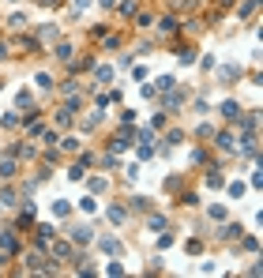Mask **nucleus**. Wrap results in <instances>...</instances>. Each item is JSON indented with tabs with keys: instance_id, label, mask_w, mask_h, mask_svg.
Segmentation results:
<instances>
[{
	"instance_id": "nucleus-1",
	"label": "nucleus",
	"mask_w": 263,
	"mask_h": 278,
	"mask_svg": "<svg viewBox=\"0 0 263 278\" xmlns=\"http://www.w3.org/2000/svg\"><path fill=\"white\" fill-rule=\"evenodd\" d=\"M68 241H72V244H91L94 241V229L91 226H75L72 233H68Z\"/></svg>"
},
{
	"instance_id": "nucleus-2",
	"label": "nucleus",
	"mask_w": 263,
	"mask_h": 278,
	"mask_svg": "<svg viewBox=\"0 0 263 278\" xmlns=\"http://www.w3.org/2000/svg\"><path fill=\"white\" fill-rule=\"evenodd\" d=\"M0 252H4V256L19 252V237H15V229H4V233H0Z\"/></svg>"
},
{
	"instance_id": "nucleus-3",
	"label": "nucleus",
	"mask_w": 263,
	"mask_h": 278,
	"mask_svg": "<svg viewBox=\"0 0 263 278\" xmlns=\"http://www.w3.org/2000/svg\"><path fill=\"white\" fill-rule=\"evenodd\" d=\"M72 256H75L72 241H61V244H53V263H61V260H72Z\"/></svg>"
},
{
	"instance_id": "nucleus-4",
	"label": "nucleus",
	"mask_w": 263,
	"mask_h": 278,
	"mask_svg": "<svg viewBox=\"0 0 263 278\" xmlns=\"http://www.w3.org/2000/svg\"><path fill=\"white\" fill-rule=\"evenodd\" d=\"M72 53H75V49H72V42H56V45H53V56H56L61 64L72 60Z\"/></svg>"
},
{
	"instance_id": "nucleus-5",
	"label": "nucleus",
	"mask_w": 263,
	"mask_h": 278,
	"mask_svg": "<svg viewBox=\"0 0 263 278\" xmlns=\"http://www.w3.org/2000/svg\"><path fill=\"white\" fill-rule=\"evenodd\" d=\"M49 241H53V226H38V229H34V244H38V248H45Z\"/></svg>"
},
{
	"instance_id": "nucleus-6",
	"label": "nucleus",
	"mask_w": 263,
	"mask_h": 278,
	"mask_svg": "<svg viewBox=\"0 0 263 278\" xmlns=\"http://www.w3.org/2000/svg\"><path fill=\"white\" fill-rule=\"evenodd\" d=\"M8 26H12V30H26V26H31V15H26V12H12Z\"/></svg>"
},
{
	"instance_id": "nucleus-7",
	"label": "nucleus",
	"mask_w": 263,
	"mask_h": 278,
	"mask_svg": "<svg viewBox=\"0 0 263 278\" xmlns=\"http://www.w3.org/2000/svg\"><path fill=\"white\" fill-rule=\"evenodd\" d=\"M158 26H162V34H173V30H181V19L169 12V15H162V19H158Z\"/></svg>"
},
{
	"instance_id": "nucleus-8",
	"label": "nucleus",
	"mask_w": 263,
	"mask_h": 278,
	"mask_svg": "<svg viewBox=\"0 0 263 278\" xmlns=\"http://www.w3.org/2000/svg\"><path fill=\"white\" fill-rule=\"evenodd\" d=\"M222 117H226L229 124H237V117H241V102H222Z\"/></svg>"
},
{
	"instance_id": "nucleus-9",
	"label": "nucleus",
	"mask_w": 263,
	"mask_h": 278,
	"mask_svg": "<svg viewBox=\"0 0 263 278\" xmlns=\"http://www.w3.org/2000/svg\"><path fill=\"white\" fill-rule=\"evenodd\" d=\"M98 244H102V252H109V256H121V252H124V244L116 241V237H102Z\"/></svg>"
},
{
	"instance_id": "nucleus-10",
	"label": "nucleus",
	"mask_w": 263,
	"mask_h": 278,
	"mask_svg": "<svg viewBox=\"0 0 263 278\" xmlns=\"http://www.w3.org/2000/svg\"><path fill=\"white\" fill-rule=\"evenodd\" d=\"M15 173H19L15 162H12V158H0V180H12Z\"/></svg>"
},
{
	"instance_id": "nucleus-11",
	"label": "nucleus",
	"mask_w": 263,
	"mask_h": 278,
	"mask_svg": "<svg viewBox=\"0 0 263 278\" xmlns=\"http://www.w3.org/2000/svg\"><path fill=\"white\" fill-rule=\"evenodd\" d=\"M241 233H245V229H241V222H229V226H222V233H218V237H222V241H237Z\"/></svg>"
},
{
	"instance_id": "nucleus-12",
	"label": "nucleus",
	"mask_w": 263,
	"mask_h": 278,
	"mask_svg": "<svg viewBox=\"0 0 263 278\" xmlns=\"http://www.w3.org/2000/svg\"><path fill=\"white\" fill-rule=\"evenodd\" d=\"M38 34H42V42H53V38H61V26H56V23H45V26H38Z\"/></svg>"
},
{
	"instance_id": "nucleus-13",
	"label": "nucleus",
	"mask_w": 263,
	"mask_h": 278,
	"mask_svg": "<svg viewBox=\"0 0 263 278\" xmlns=\"http://www.w3.org/2000/svg\"><path fill=\"white\" fill-rule=\"evenodd\" d=\"M105 214H109V222H113V226L128 222V210H124V207H109V210H105Z\"/></svg>"
},
{
	"instance_id": "nucleus-14",
	"label": "nucleus",
	"mask_w": 263,
	"mask_h": 278,
	"mask_svg": "<svg viewBox=\"0 0 263 278\" xmlns=\"http://www.w3.org/2000/svg\"><path fill=\"white\" fill-rule=\"evenodd\" d=\"M237 241H241V248H245V252H259V237H256V233H252V237H245V233H241Z\"/></svg>"
},
{
	"instance_id": "nucleus-15",
	"label": "nucleus",
	"mask_w": 263,
	"mask_h": 278,
	"mask_svg": "<svg viewBox=\"0 0 263 278\" xmlns=\"http://www.w3.org/2000/svg\"><path fill=\"white\" fill-rule=\"evenodd\" d=\"M218 79H222V83H229V79H241V64H226Z\"/></svg>"
},
{
	"instance_id": "nucleus-16",
	"label": "nucleus",
	"mask_w": 263,
	"mask_h": 278,
	"mask_svg": "<svg viewBox=\"0 0 263 278\" xmlns=\"http://www.w3.org/2000/svg\"><path fill=\"white\" fill-rule=\"evenodd\" d=\"M132 19H135V26H139V30H147V26H154V15H147V12H135Z\"/></svg>"
},
{
	"instance_id": "nucleus-17",
	"label": "nucleus",
	"mask_w": 263,
	"mask_h": 278,
	"mask_svg": "<svg viewBox=\"0 0 263 278\" xmlns=\"http://www.w3.org/2000/svg\"><path fill=\"white\" fill-rule=\"evenodd\" d=\"M218 150H237V143H233V132H222V136H218Z\"/></svg>"
},
{
	"instance_id": "nucleus-18",
	"label": "nucleus",
	"mask_w": 263,
	"mask_h": 278,
	"mask_svg": "<svg viewBox=\"0 0 263 278\" xmlns=\"http://www.w3.org/2000/svg\"><path fill=\"white\" fill-rule=\"evenodd\" d=\"M4 207H15V188H4L0 192V210Z\"/></svg>"
},
{
	"instance_id": "nucleus-19",
	"label": "nucleus",
	"mask_w": 263,
	"mask_h": 278,
	"mask_svg": "<svg viewBox=\"0 0 263 278\" xmlns=\"http://www.w3.org/2000/svg\"><path fill=\"white\" fill-rule=\"evenodd\" d=\"M79 210H83V214H94V210H98V203H94V196H83V199H79Z\"/></svg>"
},
{
	"instance_id": "nucleus-20",
	"label": "nucleus",
	"mask_w": 263,
	"mask_h": 278,
	"mask_svg": "<svg viewBox=\"0 0 263 278\" xmlns=\"http://www.w3.org/2000/svg\"><path fill=\"white\" fill-rule=\"evenodd\" d=\"M154 207V199H147V196H135L132 199V210H151Z\"/></svg>"
},
{
	"instance_id": "nucleus-21",
	"label": "nucleus",
	"mask_w": 263,
	"mask_h": 278,
	"mask_svg": "<svg viewBox=\"0 0 263 278\" xmlns=\"http://www.w3.org/2000/svg\"><path fill=\"white\" fill-rule=\"evenodd\" d=\"M15 102H19V109H31V105H34V94H31V90H19Z\"/></svg>"
},
{
	"instance_id": "nucleus-22",
	"label": "nucleus",
	"mask_w": 263,
	"mask_h": 278,
	"mask_svg": "<svg viewBox=\"0 0 263 278\" xmlns=\"http://www.w3.org/2000/svg\"><path fill=\"white\" fill-rule=\"evenodd\" d=\"M53 214H56V218H68V214H72V207H68L64 199H56V203H53Z\"/></svg>"
},
{
	"instance_id": "nucleus-23",
	"label": "nucleus",
	"mask_w": 263,
	"mask_h": 278,
	"mask_svg": "<svg viewBox=\"0 0 263 278\" xmlns=\"http://www.w3.org/2000/svg\"><path fill=\"white\" fill-rule=\"evenodd\" d=\"M56 143H61L64 150H72V155H75V150H79V139H75V136H68V139H56Z\"/></svg>"
},
{
	"instance_id": "nucleus-24",
	"label": "nucleus",
	"mask_w": 263,
	"mask_h": 278,
	"mask_svg": "<svg viewBox=\"0 0 263 278\" xmlns=\"http://www.w3.org/2000/svg\"><path fill=\"white\" fill-rule=\"evenodd\" d=\"M38 87H42V90H53L56 83H53V75H45V72H42V75H38Z\"/></svg>"
},
{
	"instance_id": "nucleus-25",
	"label": "nucleus",
	"mask_w": 263,
	"mask_h": 278,
	"mask_svg": "<svg viewBox=\"0 0 263 278\" xmlns=\"http://www.w3.org/2000/svg\"><path fill=\"white\" fill-rule=\"evenodd\" d=\"M147 229H165V218L162 214H151L147 218Z\"/></svg>"
},
{
	"instance_id": "nucleus-26",
	"label": "nucleus",
	"mask_w": 263,
	"mask_h": 278,
	"mask_svg": "<svg viewBox=\"0 0 263 278\" xmlns=\"http://www.w3.org/2000/svg\"><path fill=\"white\" fill-rule=\"evenodd\" d=\"M56 124H61V128H68V124H72V109H61V113H56Z\"/></svg>"
},
{
	"instance_id": "nucleus-27",
	"label": "nucleus",
	"mask_w": 263,
	"mask_h": 278,
	"mask_svg": "<svg viewBox=\"0 0 263 278\" xmlns=\"http://www.w3.org/2000/svg\"><path fill=\"white\" fill-rule=\"evenodd\" d=\"M121 15H124V19L135 15V0H124V4H121Z\"/></svg>"
},
{
	"instance_id": "nucleus-28",
	"label": "nucleus",
	"mask_w": 263,
	"mask_h": 278,
	"mask_svg": "<svg viewBox=\"0 0 263 278\" xmlns=\"http://www.w3.org/2000/svg\"><path fill=\"white\" fill-rule=\"evenodd\" d=\"M184 248H188V252H192V256H199V252H203V241H199V237H192V241H188V244H184Z\"/></svg>"
},
{
	"instance_id": "nucleus-29",
	"label": "nucleus",
	"mask_w": 263,
	"mask_h": 278,
	"mask_svg": "<svg viewBox=\"0 0 263 278\" xmlns=\"http://www.w3.org/2000/svg\"><path fill=\"white\" fill-rule=\"evenodd\" d=\"M31 222H34V207H26L23 214H19V226H31Z\"/></svg>"
},
{
	"instance_id": "nucleus-30",
	"label": "nucleus",
	"mask_w": 263,
	"mask_h": 278,
	"mask_svg": "<svg viewBox=\"0 0 263 278\" xmlns=\"http://www.w3.org/2000/svg\"><path fill=\"white\" fill-rule=\"evenodd\" d=\"M113 75H116V68H98V83H109Z\"/></svg>"
},
{
	"instance_id": "nucleus-31",
	"label": "nucleus",
	"mask_w": 263,
	"mask_h": 278,
	"mask_svg": "<svg viewBox=\"0 0 263 278\" xmlns=\"http://www.w3.org/2000/svg\"><path fill=\"white\" fill-rule=\"evenodd\" d=\"M196 136H203V139H207V136H214V124H207V120H203L199 128H196Z\"/></svg>"
},
{
	"instance_id": "nucleus-32",
	"label": "nucleus",
	"mask_w": 263,
	"mask_h": 278,
	"mask_svg": "<svg viewBox=\"0 0 263 278\" xmlns=\"http://www.w3.org/2000/svg\"><path fill=\"white\" fill-rule=\"evenodd\" d=\"M181 64H196V49H181Z\"/></svg>"
},
{
	"instance_id": "nucleus-33",
	"label": "nucleus",
	"mask_w": 263,
	"mask_h": 278,
	"mask_svg": "<svg viewBox=\"0 0 263 278\" xmlns=\"http://www.w3.org/2000/svg\"><path fill=\"white\" fill-rule=\"evenodd\" d=\"M154 90H173V75H162V79H158V87H154Z\"/></svg>"
},
{
	"instance_id": "nucleus-34",
	"label": "nucleus",
	"mask_w": 263,
	"mask_h": 278,
	"mask_svg": "<svg viewBox=\"0 0 263 278\" xmlns=\"http://www.w3.org/2000/svg\"><path fill=\"white\" fill-rule=\"evenodd\" d=\"M211 218L214 222H226V207H211Z\"/></svg>"
},
{
	"instance_id": "nucleus-35",
	"label": "nucleus",
	"mask_w": 263,
	"mask_h": 278,
	"mask_svg": "<svg viewBox=\"0 0 263 278\" xmlns=\"http://www.w3.org/2000/svg\"><path fill=\"white\" fill-rule=\"evenodd\" d=\"M91 192H105V177H91Z\"/></svg>"
},
{
	"instance_id": "nucleus-36",
	"label": "nucleus",
	"mask_w": 263,
	"mask_h": 278,
	"mask_svg": "<svg viewBox=\"0 0 263 278\" xmlns=\"http://www.w3.org/2000/svg\"><path fill=\"white\" fill-rule=\"evenodd\" d=\"M241 192H245V184H241V180H233V184H229V196H233V199H241Z\"/></svg>"
},
{
	"instance_id": "nucleus-37",
	"label": "nucleus",
	"mask_w": 263,
	"mask_h": 278,
	"mask_svg": "<svg viewBox=\"0 0 263 278\" xmlns=\"http://www.w3.org/2000/svg\"><path fill=\"white\" fill-rule=\"evenodd\" d=\"M0 124H4V128H15L19 117H15V113H8V117H0Z\"/></svg>"
},
{
	"instance_id": "nucleus-38",
	"label": "nucleus",
	"mask_w": 263,
	"mask_h": 278,
	"mask_svg": "<svg viewBox=\"0 0 263 278\" xmlns=\"http://www.w3.org/2000/svg\"><path fill=\"white\" fill-rule=\"evenodd\" d=\"M105 274H124V267L116 263V260H109V267H105Z\"/></svg>"
},
{
	"instance_id": "nucleus-39",
	"label": "nucleus",
	"mask_w": 263,
	"mask_h": 278,
	"mask_svg": "<svg viewBox=\"0 0 263 278\" xmlns=\"http://www.w3.org/2000/svg\"><path fill=\"white\" fill-rule=\"evenodd\" d=\"M165 143H184V132H177V128H173L169 136H165Z\"/></svg>"
},
{
	"instance_id": "nucleus-40",
	"label": "nucleus",
	"mask_w": 263,
	"mask_h": 278,
	"mask_svg": "<svg viewBox=\"0 0 263 278\" xmlns=\"http://www.w3.org/2000/svg\"><path fill=\"white\" fill-rule=\"evenodd\" d=\"M4 56H12V53H8V45H4V42H0V60H4Z\"/></svg>"
},
{
	"instance_id": "nucleus-41",
	"label": "nucleus",
	"mask_w": 263,
	"mask_h": 278,
	"mask_svg": "<svg viewBox=\"0 0 263 278\" xmlns=\"http://www.w3.org/2000/svg\"><path fill=\"white\" fill-rule=\"evenodd\" d=\"M12 4H19V0H12Z\"/></svg>"
}]
</instances>
